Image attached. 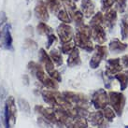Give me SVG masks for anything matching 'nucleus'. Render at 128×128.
Here are the masks:
<instances>
[{
    "label": "nucleus",
    "instance_id": "f704fd0d",
    "mask_svg": "<svg viewBox=\"0 0 128 128\" xmlns=\"http://www.w3.org/2000/svg\"><path fill=\"white\" fill-rule=\"evenodd\" d=\"M48 38H47V44H46V49H50V47L54 45V43L57 41V38L56 36L54 35V33H52L50 35H48Z\"/></svg>",
    "mask_w": 128,
    "mask_h": 128
},
{
    "label": "nucleus",
    "instance_id": "f3484780",
    "mask_svg": "<svg viewBox=\"0 0 128 128\" xmlns=\"http://www.w3.org/2000/svg\"><path fill=\"white\" fill-rule=\"evenodd\" d=\"M82 63L80 56V50L78 47H75L71 50L68 58V66L69 68H74L77 66H80Z\"/></svg>",
    "mask_w": 128,
    "mask_h": 128
},
{
    "label": "nucleus",
    "instance_id": "c756f323",
    "mask_svg": "<svg viewBox=\"0 0 128 128\" xmlns=\"http://www.w3.org/2000/svg\"><path fill=\"white\" fill-rule=\"evenodd\" d=\"M126 2L127 0H115V5H116V10L117 11L121 12V13H124L125 10H126Z\"/></svg>",
    "mask_w": 128,
    "mask_h": 128
},
{
    "label": "nucleus",
    "instance_id": "f03ea898",
    "mask_svg": "<svg viewBox=\"0 0 128 128\" xmlns=\"http://www.w3.org/2000/svg\"><path fill=\"white\" fill-rule=\"evenodd\" d=\"M110 96V103L111 107L113 108L114 111L116 112L118 116H122V110L125 106V96L121 92H115L111 91L108 92Z\"/></svg>",
    "mask_w": 128,
    "mask_h": 128
},
{
    "label": "nucleus",
    "instance_id": "58836bf2",
    "mask_svg": "<svg viewBox=\"0 0 128 128\" xmlns=\"http://www.w3.org/2000/svg\"><path fill=\"white\" fill-rule=\"evenodd\" d=\"M124 127H125V128H128V125H125Z\"/></svg>",
    "mask_w": 128,
    "mask_h": 128
},
{
    "label": "nucleus",
    "instance_id": "c85d7f7f",
    "mask_svg": "<svg viewBox=\"0 0 128 128\" xmlns=\"http://www.w3.org/2000/svg\"><path fill=\"white\" fill-rule=\"evenodd\" d=\"M103 115L108 121L111 122V121H113V119L115 118V116H116V112H115L114 110H112L111 108L106 107L105 108H104Z\"/></svg>",
    "mask_w": 128,
    "mask_h": 128
},
{
    "label": "nucleus",
    "instance_id": "2eb2a0df",
    "mask_svg": "<svg viewBox=\"0 0 128 128\" xmlns=\"http://www.w3.org/2000/svg\"><path fill=\"white\" fill-rule=\"evenodd\" d=\"M35 110H36V112H38L39 114H41L43 118H45L46 120L50 121V122L56 124L57 122H58L54 110L42 107V106H36V107H35Z\"/></svg>",
    "mask_w": 128,
    "mask_h": 128
},
{
    "label": "nucleus",
    "instance_id": "a19ab883",
    "mask_svg": "<svg viewBox=\"0 0 128 128\" xmlns=\"http://www.w3.org/2000/svg\"><path fill=\"white\" fill-rule=\"evenodd\" d=\"M127 74H128V70H127Z\"/></svg>",
    "mask_w": 128,
    "mask_h": 128
},
{
    "label": "nucleus",
    "instance_id": "1a4fd4ad",
    "mask_svg": "<svg viewBox=\"0 0 128 128\" xmlns=\"http://www.w3.org/2000/svg\"><path fill=\"white\" fill-rule=\"evenodd\" d=\"M62 94L64 96V98L68 100V102H69L70 104H76L77 106L83 107L84 105L88 103L87 97L85 96L82 94L73 92H64Z\"/></svg>",
    "mask_w": 128,
    "mask_h": 128
},
{
    "label": "nucleus",
    "instance_id": "20e7f679",
    "mask_svg": "<svg viewBox=\"0 0 128 128\" xmlns=\"http://www.w3.org/2000/svg\"><path fill=\"white\" fill-rule=\"evenodd\" d=\"M91 101L96 110H104L110 103V96H108L106 90L99 89L92 94Z\"/></svg>",
    "mask_w": 128,
    "mask_h": 128
},
{
    "label": "nucleus",
    "instance_id": "393cba45",
    "mask_svg": "<svg viewBox=\"0 0 128 128\" xmlns=\"http://www.w3.org/2000/svg\"><path fill=\"white\" fill-rule=\"evenodd\" d=\"M70 17H71L72 21L75 22V24L78 25H80L83 24V21H84V15L83 13L82 12V10H75L71 15H70Z\"/></svg>",
    "mask_w": 128,
    "mask_h": 128
},
{
    "label": "nucleus",
    "instance_id": "ddd939ff",
    "mask_svg": "<svg viewBox=\"0 0 128 128\" xmlns=\"http://www.w3.org/2000/svg\"><path fill=\"white\" fill-rule=\"evenodd\" d=\"M92 28V38L98 45H103L107 41V35L104 25H96Z\"/></svg>",
    "mask_w": 128,
    "mask_h": 128
},
{
    "label": "nucleus",
    "instance_id": "b1692460",
    "mask_svg": "<svg viewBox=\"0 0 128 128\" xmlns=\"http://www.w3.org/2000/svg\"><path fill=\"white\" fill-rule=\"evenodd\" d=\"M104 24V14L102 11H97L96 14L91 18V21L89 22V25L91 27L96 25H103Z\"/></svg>",
    "mask_w": 128,
    "mask_h": 128
},
{
    "label": "nucleus",
    "instance_id": "4c0bfd02",
    "mask_svg": "<svg viewBox=\"0 0 128 128\" xmlns=\"http://www.w3.org/2000/svg\"><path fill=\"white\" fill-rule=\"evenodd\" d=\"M3 22H2V21L0 22V38H1V35H2V30H1V24H2Z\"/></svg>",
    "mask_w": 128,
    "mask_h": 128
},
{
    "label": "nucleus",
    "instance_id": "bb28decb",
    "mask_svg": "<svg viewBox=\"0 0 128 128\" xmlns=\"http://www.w3.org/2000/svg\"><path fill=\"white\" fill-rule=\"evenodd\" d=\"M56 15H57V18L59 19L62 22H64V24H69L72 22L70 15L68 14V12L66 10H59Z\"/></svg>",
    "mask_w": 128,
    "mask_h": 128
},
{
    "label": "nucleus",
    "instance_id": "423d86ee",
    "mask_svg": "<svg viewBox=\"0 0 128 128\" xmlns=\"http://www.w3.org/2000/svg\"><path fill=\"white\" fill-rule=\"evenodd\" d=\"M17 116V108L15 105V99L13 96H8L5 105V121H10L12 124L15 122Z\"/></svg>",
    "mask_w": 128,
    "mask_h": 128
},
{
    "label": "nucleus",
    "instance_id": "cd10ccee",
    "mask_svg": "<svg viewBox=\"0 0 128 128\" xmlns=\"http://www.w3.org/2000/svg\"><path fill=\"white\" fill-rule=\"evenodd\" d=\"M75 120V125L77 128H87L88 126V122L86 121L85 117H82V116H76L74 118Z\"/></svg>",
    "mask_w": 128,
    "mask_h": 128
},
{
    "label": "nucleus",
    "instance_id": "e433bc0d",
    "mask_svg": "<svg viewBox=\"0 0 128 128\" xmlns=\"http://www.w3.org/2000/svg\"><path fill=\"white\" fill-rule=\"evenodd\" d=\"M66 128H77V127H76V125L73 124H68Z\"/></svg>",
    "mask_w": 128,
    "mask_h": 128
},
{
    "label": "nucleus",
    "instance_id": "ea45409f",
    "mask_svg": "<svg viewBox=\"0 0 128 128\" xmlns=\"http://www.w3.org/2000/svg\"><path fill=\"white\" fill-rule=\"evenodd\" d=\"M74 1H76V2H77V1H78V0H74Z\"/></svg>",
    "mask_w": 128,
    "mask_h": 128
},
{
    "label": "nucleus",
    "instance_id": "f257e3e1",
    "mask_svg": "<svg viewBox=\"0 0 128 128\" xmlns=\"http://www.w3.org/2000/svg\"><path fill=\"white\" fill-rule=\"evenodd\" d=\"M92 28L89 24H82L78 25L76 34L74 35V42L78 48L91 52L94 50L92 39Z\"/></svg>",
    "mask_w": 128,
    "mask_h": 128
},
{
    "label": "nucleus",
    "instance_id": "4468645a",
    "mask_svg": "<svg viewBox=\"0 0 128 128\" xmlns=\"http://www.w3.org/2000/svg\"><path fill=\"white\" fill-rule=\"evenodd\" d=\"M80 10L86 18H92L96 14V3L94 0H82Z\"/></svg>",
    "mask_w": 128,
    "mask_h": 128
},
{
    "label": "nucleus",
    "instance_id": "72a5a7b5",
    "mask_svg": "<svg viewBox=\"0 0 128 128\" xmlns=\"http://www.w3.org/2000/svg\"><path fill=\"white\" fill-rule=\"evenodd\" d=\"M38 124L40 126L41 128H54L52 127V124L50 121L46 120L45 118H38Z\"/></svg>",
    "mask_w": 128,
    "mask_h": 128
},
{
    "label": "nucleus",
    "instance_id": "7c9ffc66",
    "mask_svg": "<svg viewBox=\"0 0 128 128\" xmlns=\"http://www.w3.org/2000/svg\"><path fill=\"white\" fill-rule=\"evenodd\" d=\"M18 104L22 111L25 112L26 114H28L29 112H30V105H29V103L25 99L20 98V99L18 100Z\"/></svg>",
    "mask_w": 128,
    "mask_h": 128
},
{
    "label": "nucleus",
    "instance_id": "5701e85b",
    "mask_svg": "<svg viewBox=\"0 0 128 128\" xmlns=\"http://www.w3.org/2000/svg\"><path fill=\"white\" fill-rule=\"evenodd\" d=\"M114 78L118 80L120 82V88L121 91H124L128 86V75L126 73H117V74L114 76Z\"/></svg>",
    "mask_w": 128,
    "mask_h": 128
},
{
    "label": "nucleus",
    "instance_id": "7ed1b4c3",
    "mask_svg": "<svg viewBox=\"0 0 128 128\" xmlns=\"http://www.w3.org/2000/svg\"><path fill=\"white\" fill-rule=\"evenodd\" d=\"M94 52L92 54V58L90 60V68L96 69L100 66L101 62L108 57V48L104 45H96L94 47Z\"/></svg>",
    "mask_w": 128,
    "mask_h": 128
},
{
    "label": "nucleus",
    "instance_id": "dca6fc26",
    "mask_svg": "<svg viewBox=\"0 0 128 128\" xmlns=\"http://www.w3.org/2000/svg\"><path fill=\"white\" fill-rule=\"evenodd\" d=\"M128 48V45L126 43L122 42V40L118 38H113L110 40V44H108V49L112 54H120L126 50Z\"/></svg>",
    "mask_w": 128,
    "mask_h": 128
},
{
    "label": "nucleus",
    "instance_id": "412c9836",
    "mask_svg": "<svg viewBox=\"0 0 128 128\" xmlns=\"http://www.w3.org/2000/svg\"><path fill=\"white\" fill-rule=\"evenodd\" d=\"M47 7L50 12L57 14L58 11L61 10V1L60 0H45Z\"/></svg>",
    "mask_w": 128,
    "mask_h": 128
},
{
    "label": "nucleus",
    "instance_id": "a878e982",
    "mask_svg": "<svg viewBox=\"0 0 128 128\" xmlns=\"http://www.w3.org/2000/svg\"><path fill=\"white\" fill-rule=\"evenodd\" d=\"M50 57L52 58V62L54 64H56L57 66H62L63 64V57L61 55V52H59L57 50L54 49V50H50Z\"/></svg>",
    "mask_w": 128,
    "mask_h": 128
},
{
    "label": "nucleus",
    "instance_id": "473e14b6",
    "mask_svg": "<svg viewBox=\"0 0 128 128\" xmlns=\"http://www.w3.org/2000/svg\"><path fill=\"white\" fill-rule=\"evenodd\" d=\"M75 48L74 44L70 41V42H66V43H63V45L61 47V50H62V52L64 54H70L71 50Z\"/></svg>",
    "mask_w": 128,
    "mask_h": 128
},
{
    "label": "nucleus",
    "instance_id": "9d476101",
    "mask_svg": "<svg viewBox=\"0 0 128 128\" xmlns=\"http://www.w3.org/2000/svg\"><path fill=\"white\" fill-rule=\"evenodd\" d=\"M35 15L38 19H39L41 22H48L50 19L49 15V8L47 7L45 1L43 0H38L36 3L35 10H34Z\"/></svg>",
    "mask_w": 128,
    "mask_h": 128
},
{
    "label": "nucleus",
    "instance_id": "2f4dec72",
    "mask_svg": "<svg viewBox=\"0 0 128 128\" xmlns=\"http://www.w3.org/2000/svg\"><path fill=\"white\" fill-rule=\"evenodd\" d=\"M115 4V0H101V8L102 11H107L112 8Z\"/></svg>",
    "mask_w": 128,
    "mask_h": 128
},
{
    "label": "nucleus",
    "instance_id": "9b49d317",
    "mask_svg": "<svg viewBox=\"0 0 128 128\" xmlns=\"http://www.w3.org/2000/svg\"><path fill=\"white\" fill-rule=\"evenodd\" d=\"M118 11L115 8H111L108 10L105 11V14H104V24L103 25L106 28L111 29L113 28L118 20Z\"/></svg>",
    "mask_w": 128,
    "mask_h": 128
},
{
    "label": "nucleus",
    "instance_id": "c9c22d12",
    "mask_svg": "<svg viewBox=\"0 0 128 128\" xmlns=\"http://www.w3.org/2000/svg\"><path fill=\"white\" fill-rule=\"evenodd\" d=\"M121 60V64L124 68H128V54H125L124 56L120 58Z\"/></svg>",
    "mask_w": 128,
    "mask_h": 128
},
{
    "label": "nucleus",
    "instance_id": "39448f33",
    "mask_svg": "<svg viewBox=\"0 0 128 128\" xmlns=\"http://www.w3.org/2000/svg\"><path fill=\"white\" fill-rule=\"evenodd\" d=\"M56 32L63 43L70 42L74 38V30L68 24H64V22L60 24L57 26Z\"/></svg>",
    "mask_w": 128,
    "mask_h": 128
},
{
    "label": "nucleus",
    "instance_id": "4be33fe9",
    "mask_svg": "<svg viewBox=\"0 0 128 128\" xmlns=\"http://www.w3.org/2000/svg\"><path fill=\"white\" fill-rule=\"evenodd\" d=\"M36 31L39 35H43V36H48L52 33V28L47 24L45 22H40L38 24L36 25Z\"/></svg>",
    "mask_w": 128,
    "mask_h": 128
},
{
    "label": "nucleus",
    "instance_id": "a211bd4d",
    "mask_svg": "<svg viewBox=\"0 0 128 128\" xmlns=\"http://www.w3.org/2000/svg\"><path fill=\"white\" fill-rule=\"evenodd\" d=\"M57 92H54V91H42L41 94H42L43 100L46 102L47 104H49L50 106H57V97H56Z\"/></svg>",
    "mask_w": 128,
    "mask_h": 128
},
{
    "label": "nucleus",
    "instance_id": "aec40b11",
    "mask_svg": "<svg viewBox=\"0 0 128 128\" xmlns=\"http://www.w3.org/2000/svg\"><path fill=\"white\" fill-rule=\"evenodd\" d=\"M120 28H121L122 40L128 39V14H125L122 17L121 22H120Z\"/></svg>",
    "mask_w": 128,
    "mask_h": 128
},
{
    "label": "nucleus",
    "instance_id": "6ab92c4d",
    "mask_svg": "<svg viewBox=\"0 0 128 128\" xmlns=\"http://www.w3.org/2000/svg\"><path fill=\"white\" fill-rule=\"evenodd\" d=\"M89 122L91 124L94 126H99L102 122H103V112L102 111H96V112H91L89 113Z\"/></svg>",
    "mask_w": 128,
    "mask_h": 128
},
{
    "label": "nucleus",
    "instance_id": "f8f14e48",
    "mask_svg": "<svg viewBox=\"0 0 128 128\" xmlns=\"http://www.w3.org/2000/svg\"><path fill=\"white\" fill-rule=\"evenodd\" d=\"M1 47L4 50H11L12 49V36L10 32V25L6 24L2 29L1 35Z\"/></svg>",
    "mask_w": 128,
    "mask_h": 128
},
{
    "label": "nucleus",
    "instance_id": "0eeeda50",
    "mask_svg": "<svg viewBox=\"0 0 128 128\" xmlns=\"http://www.w3.org/2000/svg\"><path fill=\"white\" fill-rule=\"evenodd\" d=\"M38 57L39 60L41 62V64L44 66V68L47 71L48 75L52 77V74L56 71V69L54 68V63L52 62V58L50 57V54H48L46 52V50L44 49H40L38 52Z\"/></svg>",
    "mask_w": 128,
    "mask_h": 128
},
{
    "label": "nucleus",
    "instance_id": "6e6552de",
    "mask_svg": "<svg viewBox=\"0 0 128 128\" xmlns=\"http://www.w3.org/2000/svg\"><path fill=\"white\" fill-rule=\"evenodd\" d=\"M122 66L121 64L120 58H114V59H108L107 61V66L105 75L108 78H113V76L120 73L122 70Z\"/></svg>",
    "mask_w": 128,
    "mask_h": 128
}]
</instances>
